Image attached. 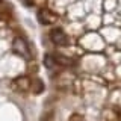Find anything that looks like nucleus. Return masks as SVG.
Wrapping results in <instances>:
<instances>
[{
	"instance_id": "obj_8",
	"label": "nucleus",
	"mask_w": 121,
	"mask_h": 121,
	"mask_svg": "<svg viewBox=\"0 0 121 121\" xmlns=\"http://www.w3.org/2000/svg\"><path fill=\"white\" fill-rule=\"evenodd\" d=\"M2 3H3V0H0V5H2Z\"/></svg>"
},
{
	"instance_id": "obj_7",
	"label": "nucleus",
	"mask_w": 121,
	"mask_h": 121,
	"mask_svg": "<svg viewBox=\"0 0 121 121\" xmlns=\"http://www.w3.org/2000/svg\"><path fill=\"white\" fill-rule=\"evenodd\" d=\"M70 121H83V117L80 113H73V115L70 117Z\"/></svg>"
},
{
	"instance_id": "obj_4",
	"label": "nucleus",
	"mask_w": 121,
	"mask_h": 121,
	"mask_svg": "<svg viewBox=\"0 0 121 121\" xmlns=\"http://www.w3.org/2000/svg\"><path fill=\"white\" fill-rule=\"evenodd\" d=\"M14 86L18 91H27L30 88V79L27 76H21V77H17L14 80Z\"/></svg>"
},
{
	"instance_id": "obj_6",
	"label": "nucleus",
	"mask_w": 121,
	"mask_h": 121,
	"mask_svg": "<svg viewBox=\"0 0 121 121\" xmlns=\"http://www.w3.org/2000/svg\"><path fill=\"white\" fill-rule=\"evenodd\" d=\"M44 64H45V67H47V68H52L53 65H56V59H55V56H52V55H45V58H44Z\"/></svg>"
},
{
	"instance_id": "obj_5",
	"label": "nucleus",
	"mask_w": 121,
	"mask_h": 121,
	"mask_svg": "<svg viewBox=\"0 0 121 121\" xmlns=\"http://www.w3.org/2000/svg\"><path fill=\"white\" fill-rule=\"evenodd\" d=\"M44 88H45L44 82L41 80L39 77H32V79H30V88L29 89L32 91L33 94H36V95H38V94H41L44 91Z\"/></svg>"
},
{
	"instance_id": "obj_1",
	"label": "nucleus",
	"mask_w": 121,
	"mask_h": 121,
	"mask_svg": "<svg viewBox=\"0 0 121 121\" xmlns=\"http://www.w3.org/2000/svg\"><path fill=\"white\" fill-rule=\"evenodd\" d=\"M12 48H14V52L17 53L18 56H21L23 59H30V48H29V45L27 43H26L23 38H15L14 39V43H12Z\"/></svg>"
},
{
	"instance_id": "obj_3",
	"label": "nucleus",
	"mask_w": 121,
	"mask_h": 121,
	"mask_svg": "<svg viewBox=\"0 0 121 121\" xmlns=\"http://www.w3.org/2000/svg\"><path fill=\"white\" fill-rule=\"evenodd\" d=\"M38 21L41 23V24H53V23L58 21V15L55 12H52L50 9H47V8H43V9L38 11Z\"/></svg>"
},
{
	"instance_id": "obj_2",
	"label": "nucleus",
	"mask_w": 121,
	"mask_h": 121,
	"mask_svg": "<svg viewBox=\"0 0 121 121\" xmlns=\"http://www.w3.org/2000/svg\"><path fill=\"white\" fill-rule=\"evenodd\" d=\"M50 39H52V43L55 45H58V47H65V45H68V43H70L67 33L59 27H53L50 30Z\"/></svg>"
}]
</instances>
